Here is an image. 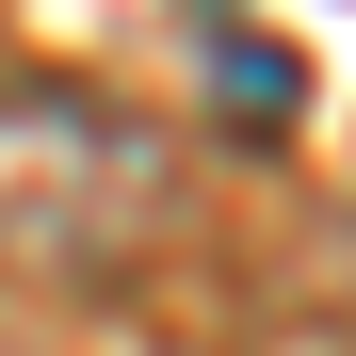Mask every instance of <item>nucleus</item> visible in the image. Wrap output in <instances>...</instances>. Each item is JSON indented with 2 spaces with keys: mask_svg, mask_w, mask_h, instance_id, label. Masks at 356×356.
I'll return each instance as SVG.
<instances>
[{
  "mask_svg": "<svg viewBox=\"0 0 356 356\" xmlns=\"http://www.w3.org/2000/svg\"><path fill=\"white\" fill-rule=\"evenodd\" d=\"M162 227H178V146L130 97L49 81V65H0V291L97 308V291L146 275Z\"/></svg>",
  "mask_w": 356,
  "mask_h": 356,
  "instance_id": "nucleus-1",
  "label": "nucleus"
},
{
  "mask_svg": "<svg viewBox=\"0 0 356 356\" xmlns=\"http://www.w3.org/2000/svg\"><path fill=\"white\" fill-rule=\"evenodd\" d=\"M0 356H17V340H0Z\"/></svg>",
  "mask_w": 356,
  "mask_h": 356,
  "instance_id": "nucleus-3",
  "label": "nucleus"
},
{
  "mask_svg": "<svg viewBox=\"0 0 356 356\" xmlns=\"http://www.w3.org/2000/svg\"><path fill=\"white\" fill-rule=\"evenodd\" d=\"M211 97L243 113V130H291V97H308V81H291V49H259V33H211Z\"/></svg>",
  "mask_w": 356,
  "mask_h": 356,
  "instance_id": "nucleus-2",
  "label": "nucleus"
}]
</instances>
